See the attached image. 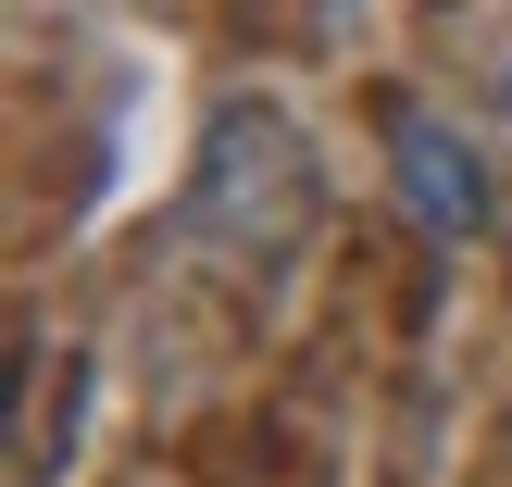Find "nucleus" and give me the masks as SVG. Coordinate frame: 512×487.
I'll return each instance as SVG.
<instances>
[{"label": "nucleus", "mask_w": 512, "mask_h": 487, "mask_svg": "<svg viewBox=\"0 0 512 487\" xmlns=\"http://www.w3.org/2000/svg\"><path fill=\"white\" fill-rule=\"evenodd\" d=\"M388 138H400V200H413V225H425V238H475V225H488L475 150L450 138L438 113H388Z\"/></svg>", "instance_id": "nucleus-1"}]
</instances>
